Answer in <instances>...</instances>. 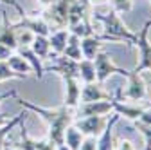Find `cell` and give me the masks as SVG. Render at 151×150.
<instances>
[{"mask_svg": "<svg viewBox=\"0 0 151 150\" xmlns=\"http://www.w3.org/2000/svg\"><path fill=\"white\" fill-rule=\"evenodd\" d=\"M146 108L147 107H131V105L121 103L119 100H113V112L119 114V116H124V118L131 119V121H137Z\"/></svg>", "mask_w": 151, "mask_h": 150, "instance_id": "obj_16", "label": "cell"}, {"mask_svg": "<svg viewBox=\"0 0 151 150\" xmlns=\"http://www.w3.org/2000/svg\"><path fill=\"white\" fill-rule=\"evenodd\" d=\"M93 65H96V76H97L99 83L106 82L111 74H122V76H128V74H129V71L121 69V67H117L115 63H113L111 62V56L106 51H103V49L96 54V58H93Z\"/></svg>", "mask_w": 151, "mask_h": 150, "instance_id": "obj_4", "label": "cell"}, {"mask_svg": "<svg viewBox=\"0 0 151 150\" xmlns=\"http://www.w3.org/2000/svg\"><path fill=\"white\" fill-rule=\"evenodd\" d=\"M137 121H140V123H144V125H151V110L146 108L142 114H140V118H139Z\"/></svg>", "mask_w": 151, "mask_h": 150, "instance_id": "obj_32", "label": "cell"}, {"mask_svg": "<svg viewBox=\"0 0 151 150\" xmlns=\"http://www.w3.org/2000/svg\"><path fill=\"white\" fill-rule=\"evenodd\" d=\"M106 123H108L106 116H88V118H79L78 121H74L72 125H74L76 128H79L85 136L99 138V136L103 134Z\"/></svg>", "mask_w": 151, "mask_h": 150, "instance_id": "obj_7", "label": "cell"}, {"mask_svg": "<svg viewBox=\"0 0 151 150\" xmlns=\"http://www.w3.org/2000/svg\"><path fill=\"white\" fill-rule=\"evenodd\" d=\"M117 150H137V148H135V145L131 143L129 139H121V141H119Z\"/></svg>", "mask_w": 151, "mask_h": 150, "instance_id": "obj_31", "label": "cell"}, {"mask_svg": "<svg viewBox=\"0 0 151 150\" xmlns=\"http://www.w3.org/2000/svg\"><path fill=\"white\" fill-rule=\"evenodd\" d=\"M63 56H67V58H70V60H76V62L83 60L81 38H79V36H76V34L70 33L68 40H67V45H65V49H63Z\"/></svg>", "mask_w": 151, "mask_h": 150, "instance_id": "obj_18", "label": "cell"}, {"mask_svg": "<svg viewBox=\"0 0 151 150\" xmlns=\"http://www.w3.org/2000/svg\"><path fill=\"white\" fill-rule=\"evenodd\" d=\"M110 38L106 34L99 36V34H92V36H85L81 38V52H83V58L86 60H93L96 54L101 51L103 47V42H108Z\"/></svg>", "mask_w": 151, "mask_h": 150, "instance_id": "obj_10", "label": "cell"}, {"mask_svg": "<svg viewBox=\"0 0 151 150\" xmlns=\"http://www.w3.org/2000/svg\"><path fill=\"white\" fill-rule=\"evenodd\" d=\"M32 52L38 56L40 60H47L50 56V44H49V36H34V40L31 44Z\"/></svg>", "mask_w": 151, "mask_h": 150, "instance_id": "obj_21", "label": "cell"}, {"mask_svg": "<svg viewBox=\"0 0 151 150\" xmlns=\"http://www.w3.org/2000/svg\"><path fill=\"white\" fill-rule=\"evenodd\" d=\"M149 27H151V20H147V22L142 25L140 33H137V40H135V44H133V45H137V49H139V63H137V67H135L133 71L139 72V74H140L142 71H151V44H149V40H147Z\"/></svg>", "mask_w": 151, "mask_h": 150, "instance_id": "obj_3", "label": "cell"}, {"mask_svg": "<svg viewBox=\"0 0 151 150\" xmlns=\"http://www.w3.org/2000/svg\"><path fill=\"white\" fill-rule=\"evenodd\" d=\"M133 125L140 130V134L146 139V150H151V125H144L140 121H133Z\"/></svg>", "mask_w": 151, "mask_h": 150, "instance_id": "obj_27", "label": "cell"}, {"mask_svg": "<svg viewBox=\"0 0 151 150\" xmlns=\"http://www.w3.org/2000/svg\"><path fill=\"white\" fill-rule=\"evenodd\" d=\"M14 29H16V44H18V47H31V44H32L36 34L31 33L29 29H24V27H14Z\"/></svg>", "mask_w": 151, "mask_h": 150, "instance_id": "obj_24", "label": "cell"}, {"mask_svg": "<svg viewBox=\"0 0 151 150\" xmlns=\"http://www.w3.org/2000/svg\"><path fill=\"white\" fill-rule=\"evenodd\" d=\"M13 52H14L13 49H9V47H6V45L0 44V62H6V60L9 58V56H11Z\"/></svg>", "mask_w": 151, "mask_h": 150, "instance_id": "obj_30", "label": "cell"}, {"mask_svg": "<svg viewBox=\"0 0 151 150\" xmlns=\"http://www.w3.org/2000/svg\"><path fill=\"white\" fill-rule=\"evenodd\" d=\"M25 110H31L34 114H38L47 125H49V139L58 146V145H63V138H65V128L68 125L74 123L72 119V114L68 112V108L63 105L60 108H45V107H40V105H34L27 100H20L18 101Z\"/></svg>", "mask_w": 151, "mask_h": 150, "instance_id": "obj_1", "label": "cell"}, {"mask_svg": "<svg viewBox=\"0 0 151 150\" xmlns=\"http://www.w3.org/2000/svg\"><path fill=\"white\" fill-rule=\"evenodd\" d=\"M147 108H149V110H151V103H149V105H147Z\"/></svg>", "mask_w": 151, "mask_h": 150, "instance_id": "obj_39", "label": "cell"}, {"mask_svg": "<svg viewBox=\"0 0 151 150\" xmlns=\"http://www.w3.org/2000/svg\"><path fill=\"white\" fill-rule=\"evenodd\" d=\"M49 58H54V63L43 67V71L47 72H56L63 78H79V62L76 60H70L63 54H58V56H49Z\"/></svg>", "mask_w": 151, "mask_h": 150, "instance_id": "obj_5", "label": "cell"}, {"mask_svg": "<svg viewBox=\"0 0 151 150\" xmlns=\"http://www.w3.org/2000/svg\"><path fill=\"white\" fill-rule=\"evenodd\" d=\"M0 4H2V6H7V7H13V9H14L18 15H20V16H24V15H25L24 7H22L20 4H18L16 0H0Z\"/></svg>", "mask_w": 151, "mask_h": 150, "instance_id": "obj_29", "label": "cell"}, {"mask_svg": "<svg viewBox=\"0 0 151 150\" xmlns=\"http://www.w3.org/2000/svg\"><path fill=\"white\" fill-rule=\"evenodd\" d=\"M63 82H65V101H63V105L67 108H76L81 101L79 78H63Z\"/></svg>", "mask_w": 151, "mask_h": 150, "instance_id": "obj_11", "label": "cell"}, {"mask_svg": "<svg viewBox=\"0 0 151 150\" xmlns=\"http://www.w3.org/2000/svg\"><path fill=\"white\" fill-rule=\"evenodd\" d=\"M2 31H0V44L16 51L18 49V44H16V29L11 25V22H7V18L6 15L2 16Z\"/></svg>", "mask_w": 151, "mask_h": 150, "instance_id": "obj_15", "label": "cell"}, {"mask_svg": "<svg viewBox=\"0 0 151 150\" xmlns=\"http://www.w3.org/2000/svg\"><path fill=\"white\" fill-rule=\"evenodd\" d=\"M119 114H115L113 112V116L111 119H108L104 130H103V134L97 138V150H115L113 148V138H111V130H113V125H115L119 121Z\"/></svg>", "mask_w": 151, "mask_h": 150, "instance_id": "obj_14", "label": "cell"}, {"mask_svg": "<svg viewBox=\"0 0 151 150\" xmlns=\"http://www.w3.org/2000/svg\"><path fill=\"white\" fill-rule=\"evenodd\" d=\"M16 52L20 54V56H24V58L29 62V65L32 67V72L38 76V80H42V78H43V74H45V71H43V63H42V60L32 52V49H31V47H18Z\"/></svg>", "mask_w": 151, "mask_h": 150, "instance_id": "obj_17", "label": "cell"}, {"mask_svg": "<svg viewBox=\"0 0 151 150\" xmlns=\"http://www.w3.org/2000/svg\"><path fill=\"white\" fill-rule=\"evenodd\" d=\"M88 2L93 6V4H104V2H108V0H88Z\"/></svg>", "mask_w": 151, "mask_h": 150, "instance_id": "obj_37", "label": "cell"}, {"mask_svg": "<svg viewBox=\"0 0 151 150\" xmlns=\"http://www.w3.org/2000/svg\"><path fill=\"white\" fill-rule=\"evenodd\" d=\"M101 100H113V98L108 94L106 90L101 89L99 82L85 83L83 85V89H81V101H101Z\"/></svg>", "mask_w": 151, "mask_h": 150, "instance_id": "obj_12", "label": "cell"}, {"mask_svg": "<svg viewBox=\"0 0 151 150\" xmlns=\"http://www.w3.org/2000/svg\"><path fill=\"white\" fill-rule=\"evenodd\" d=\"M11 98H16V90H7V92H4V94H0V103H2L4 100H11Z\"/></svg>", "mask_w": 151, "mask_h": 150, "instance_id": "obj_33", "label": "cell"}, {"mask_svg": "<svg viewBox=\"0 0 151 150\" xmlns=\"http://www.w3.org/2000/svg\"><path fill=\"white\" fill-rule=\"evenodd\" d=\"M14 116H7V114H0V127H4V125H7L11 119H13Z\"/></svg>", "mask_w": 151, "mask_h": 150, "instance_id": "obj_34", "label": "cell"}, {"mask_svg": "<svg viewBox=\"0 0 151 150\" xmlns=\"http://www.w3.org/2000/svg\"><path fill=\"white\" fill-rule=\"evenodd\" d=\"M24 118H25V114H24V112H20V114H14V118H13V119H11L7 125L0 127V150H2V148L6 146V138L11 134V130H13V128H16L18 125H22Z\"/></svg>", "mask_w": 151, "mask_h": 150, "instance_id": "obj_23", "label": "cell"}, {"mask_svg": "<svg viewBox=\"0 0 151 150\" xmlns=\"http://www.w3.org/2000/svg\"><path fill=\"white\" fill-rule=\"evenodd\" d=\"M79 118H88V116H106L108 112L113 110V100H101V101H81L78 107Z\"/></svg>", "mask_w": 151, "mask_h": 150, "instance_id": "obj_8", "label": "cell"}, {"mask_svg": "<svg viewBox=\"0 0 151 150\" xmlns=\"http://www.w3.org/2000/svg\"><path fill=\"white\" fill-rule=\"evenodd\" d=\"M128 89H126V96L133 101L144 100L146 98V83L142 82V76L135 71H129L128 74Z\"/></svg>", "mask_w": 151, "mask_h": 150, "instance_id": "obj_9", "label": "cell"}, {"mask_svg": "<svg viewBox=\"0 0 151 150\" xmlns=\"http://www.w3.org/2000/svg\"><path fill=\"white\" fill-rule=\"evenodd\" d=\"M93 18L99 20L104 25V33L111 42H126L129 45H133L137 40V33H131L128 29V25L122 22V18L117 11L110 9L106 15L101 13H93Z\"/></svg>", "mask_w": 151, "mask_h": 150, "instance_id": "obj_2", "label": "cell"}, {"mask_svg": "<svg viewBox=\"0 0 151 150\" xmlns=\"http://www.w3.org/2000/svg\"><path fill=\"white\" fill-rule=\"evenodd\" d=\"M79 80H83L85 83H93V82H97L93 60H86V58L79 60Z\"/></svg>", "mask_w": 151, "mask_h": 150, "instance_id": "obj_22", "label": "cell"}, {"mask_svg": "<svg viewBox=\"0 0 151 150\" xmlns=\"http://www.w3.org/2000/svg\"><path fill=\"white\" fill-rule=\"evenodd\" d=\"M36 2H38V4H40V6H42V7L45 9V7H49V6H52V4L56 2V0H36Z\"/></svg>", "mask_w": 151, "mask_h": 150, "instance_id": "obj_35", "label": "cell"}, {"mask_svg": "<svg viewBox=\"0 0 151 150\" xmlns=\"http://www.w3.org/2000/svg\"><path fill=\"white\" fill-rule=\"evenodd\" d=\"M79 150H97V138L93 136H85Z\"/></svg>", "mask_w": 151, "mask_h": 150, "instance_id": "obj_28", "label": "cell"}, {"mask_svg": "<svg viewBox=\"0 0 151 150\" xmlns=\"http://www.w3.org/2000/svg\"><path fill=\"white\" fill-rule=\"evenodd\" d=\"M111 9L117 13H129L133 9V0H111Z\"/></svg>", "mask_w": 151, "mask_h": 150, "instance_id": "obj_26", "label": "cell"}, {"mask_svg": "<svg viewBox=\"0 0 151 150\" xmlns=\"http://www.w3.org/2000/svg\"><path fill=\"white\" fill-rule=\"evenodd\" d=\"M2 150H22V148H18V146H14V145H7V143H6V146H4Z\"/></svg>", "mask_w": 151, "mask_h": 150, "instance_id": "obj_36", "label": "cell"}, {"mask_svg": "<svg viewBox=\"0 0 151 150\" xmlns=\"http://www.w3.org/2000/svg\"><path fill=\"white\" fill-rule=\"evenodd\" d=\"M56 150H70V148H68V146L63 143V145H58V146H56Z\"/></svg>", "mask_w": 151, "mask_h": 150, "instance_id": "obj_38", "label": "cell"}, {"mask_svg": "<svg viewBox=\"0 0 151 150\" xmlns=\"http://www.w3.org/2000/svg\"><path fill=\"white\" fill-rule=\"evenodd\" d=\"M14 27H24V29H29L31 33H34L36 36H49L52 31H50V27H49V24L43 20V16L40 15V16H31V15H24V16H20L16 22H11Z\"/></svg>", "mask_w": 151, "mask_h": 150, "instance_id": "obj_6", "label": "cell"}, {"mask_svg": "<svg viewBox=\"0 0 151 150\" xmlns=\"http://www.w3.org/2000/svg\"><path fill=\"white\" fill-rule=\"evenodd\" d=\"M85 139V134L81 132L79 128H76L74 125H68L65 128V138H63V143L70 148V150H79L81 143Z\"/></svg>", "mask_w": 151, "mask_h": 150, "instance_id": "obj_20", "label": "cell"}, {"mask_svg": "<svg viewBox=\"0 0 151 150\" xmlns=\"http://www.w3.org/2000/svg\"><path fill=\"white\" fill-rule=\"evenodd\" d=\"M6 62H7V65H9V67H11L14 72L22 74V76H25V78H27L29 74L32 72V67L29 65V62L24 58V56H20V54H18L16 51H14V52L9 56V58H7Z\"/></svg>", "mask_w": 151, "mask_h": 150, "instance_id": "obj_19", "label": "cell"}, {"mask_svg": "<svg viewBox=\"0 0 151 150\" xmlns=\"http://www.w3.org/2000/svg\"><path fill=\"white\" fill-rule=\"evenodd\" d=\"M70 36V31L65 27V29H56L49 34V44H50V52L54 56L58 54H63V49L67 45V40Z\"/></svg>", "mask_w": 151, "mask_h": 150, "instance_id": "obj_13", "label": "cell"}, {"mask_svg": "<svg viewBox=\"0 0 151 150\" xmlns=\"http://www.w3.org/2000/svg\"><path fill=\"white\" fill-rule=\"evenodd\" d=\"M6 80H25V76L14 72L7 65V62H0V82H6Z\"/></svg>", "mask_w": 151, "mask_h": 150, "instance_id": "obj_25", "label": "cell"}]
</instances>
